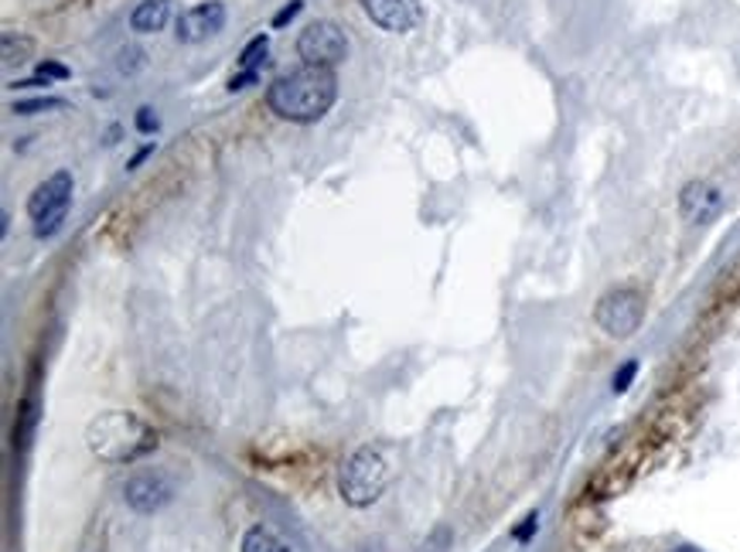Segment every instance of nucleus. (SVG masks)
Returning <instances> with one entry per match:
<instances>
[{
  "mask_svg": "<svg viewBox=\"0 0 740 552\" xmlns=\"http://www.w3.org/2000/svg\"><path fill=\"white\" fill-rule=\"evenodd\" d=\"M300 11H304V0H290V4H287V8H284L277 18H274V28H284V24H287V21H294Z\"/></svg>",
  "mask_w": 740,
  "mask_h": 552,
  "instance_id": "nucleus-18",
  "label": "nucleus"
},
{
  "mask_svg": "<svg viewBox=\"0 0 740 552\" xmlns=\"http://www.w3.org/2000/svg\"><path fill=\"white\" fill-rule=\"evenodd\" d=\"M137 130H140V134H154V130H158V116H154L150 106L137 109Z\"/></svg>",
  "mask_w": 740,
  "mask_h": 552,
  "instance_id": "nucleus-16",
  "label": "nucleus"
},
{
  "mask_svg": "<svg viewBox=\"0 0 740 552\" xmlns=\"http://www.w3.org/2000/svg\"><path fill=\"white\" fill-rule=\"evenodd\" d=\"M175 495V485L168 481L165 470H137V475L127 481L124 488V498L134 511L140 516H154V511H161Z\"/></svg>",
  "mask_w": 740,
  "mask_h": 552,
  "instance_id": "nucleus-7",
  "label": "nucleus"
},
{
  "mask_svg": "<svg viewBox=\"0 0 740 552\" xmlns=\"http://www.w3.org/2000/svg\"><path fill=\"white\" fill-rule=\"evenodd\" d=\"M243 552H290L274 532L266 529H250L246 539H243Z\"/></svg>",
  "mask_w": 740,
  "mask_h": 552,
  "instance_id": "nucleus-13",
  "label": "nucleus"
},
{
  "mask_svg": "<svg viewBox=\"0 0 740 552\" xmlns=\"http://www.w3.org/2000/svg\"><path fill=\"white\" fill-rule=\"evenodd\" d=\"M594 318L611 338H632L642 328L645 300L638 290H611L607 297H601Z\"/></svg>",
  "mask_w": 740,
  "mask_h": 552,
  "instance_id": "nucleus-6",
  "label": "nucleus"
},
{
  "mask_svg": "<svg viewBox=\"0 0 740 552\" xmlns=\"http://www.w3.org/2000/svg\"><path fill=\"white\" fill-rule=\"evenodd\" d=\"M266 49H269V38L266 34H256L253 42L243 49V55H240V68L243 72H260V65L266 59Z\"/></svg>",
  "mask_w": 740,
  "mask_h": 552,
  "instance_id": "nucleus-14",
  "label": "nucleus"
},
{
  "mask_svg": "<svg viewBox=\"0 0 740 552\" xmlns=\"http://www.w3.org/2000/svg\"><path fill=\"white\" fill-rule=\"evenodd\" d=\"M256 75H260V72H240V75H232V78H229V93H240V89L253 86V83H256Z\"/></svg>",
  "mask_w": 740,
  "mask_h": 552,
  "instance_id": "nucleus-20",
  "label": "nucleus"
},
{
  "mask_svg": "<svg viewBox=\"0 0 740 552\" xmlns=\"http://www.w3.org/2000/svg\"><path fill=\"white\" fill-rule=\"evenodd\" d=\"M372 24L393 34H406L423 21V0H359Z\"/></svg>",
  "mask_w": 740,
  "mask_h": 552,
  "instance_id": "nucleus-8",
  "label": "nucleus"
},
{
  "mask_svg": "<svg viewBox=\"0 0 740 552\" xmlns=\"http://www.w3.org/2000/svg\"><path fill=\"white\" fill-rule=\"evenodd\" d=\"M679 212L686 222L693 225H710L720 219L723 212V194L717 184L710 181H689L683 191H679Z\"/></svg>",
  "mask_w": 740,
  "mask_h": 552,
  "instance_id": "nucleus-9",
  "label": "nucleus"
},
{
  "mask_svg": "<svg viewBox=\"0 0 740 552\" xmlns=\"http://www.w3.org/2000/svg\"><path fill=\"white\" fill-rule=\"evenodd\" d=\"M65 99H28V103H14V113L31 116V113H45V109H62Z\"/></svg>",
  "mask_w": 740,
  "mask_h": 552,
  "instance_id": "nucleus-15",
  "label": "nucleus"
},
{
  "mask_svg": "<svg viewBox=\"0 0 740 552\" xmlns=\"http://www.w3.org/2000/svg\"><path fill=\"white\" fill-rule=\"evenodd\" d=\"M536 522H539V519H536V516H529V519H526V526H522V529H516V539H519V542H526V539L536 532Z\"/></svg>",
  "mask_w": 740,
  "mask_h": 552,
  "instance_id": "nucleus-21",
  "label": "nucleus"
},
{
  "mask_svg": "<svg viewBox=\"0 0 740 552\" xmlns=\"http://www.w3.org/2000/svg\"><path fill=\"white\" fill-rule=\"evenodd\" d=\"M68 205H72V174L68 171H55L52 178H45L34 188V194L28 199V215L34 222L38 240H52L68 215Z\"/></svg>",
  "mask_w": 740,
  "mask_h": 552,
  "instance_id": "nucleus-4",
  "label": "nucleus"
},
{
  "mask_svg": "<svg viewBox=\"0 0 740 552\" xmlns=\"http://www.w3.org/2000/svg\"><path fill=\"white\" fill-rule=\"evenodd\" d=\"M385 485H389V467L382 454L372 447L356 450L338 470V495L352 508H369L372 501H379Z\"/></svg>",
  "mask_w": 740,
  "mask_h": 552,
  "instance_id": "nucleus-3",
  "label": "nucleus"
},
{
  "mask_svg": "<svg viewBox=\"0 0 740 552\" xmlns=\"http://www.w3.org/2000/svg\"><path fill=\"white\" fill-rule=\"evenodd\" d=\"M31 52H34V42L28 34H14V31L4 34V65H24Z\"/></svg>",
  "mask_w": 740,
  "mask_h": 552,
  "instance_id": "nucleus-12",
  "label": "nucleus"
},
{
  "mask_svg": "<svg viewBox=\"0 0 740 552\" xmlns=\"http://www.w3.org/2000/svg\"><path fill=\"white\" fill-rule=\"evenodd\" d=\"M86 447L106 464H134L158 447V433L127 410H109L89 420Z\"/></svg>",
  "mask_w": 740,
  "mask_h": 552,
  "instance_id": "nucleus-2",
  "label": "nucleus"
},
{
  "mask_svg": "<svg viewBox=\"0 0 740 552\" xmlns=\"http://www.w3.org/2000/svg\"><path fill=\"white\" fill-rule=\"evenodd\" d=\"M635 375H638V362H628L625 369H621V372L614 375V392H625V389L632 385Z\"/></svg>",
  "mask_w": 740,
  "mask_h": 552,
  "instance_id": "nucleus-17",
  "label": "nucleus"
},
{
  "mask_svg": "<svg viewBox=\"0 0 740 552\" xmlns=\"http://www.w3.org/2000/svg\"><path fill=\"white\" fill-rule=\"evenodd\" d=\"M38 75L42 78H68V68L59 62H38Z\"/></svg>",
  "mask_w": 740,
  "mask_h": 552,
  "instance_id": "nucleus-19",
  "label": "nucleus"
},
{
  "mask_svg": "<svg viewBox=\"0 0 740 552\" xmlns=\"http://www.w3.org/2000/svg\"><path fill=\"white\" fill-rule=\"evenodd\" d=\"M297 55L304 65L335 68L348 59V38L335 21H310L297 38Z\"/></svg>",
  "mask_w": 740,
  "mask_h": 552,
  "instance_id": "nucleus-5",
  "label": "nucleus"
},
{
  "mask_svg": "<svg viewBox=\"0 0 740 552\" xmlns=\"http://www.w3.org/2000/svg\"><path fill=\"white\" fill-rule=\"evenodd\" d=\"M673 552H704V549H696V545H679V549H673Z\"/></svg>",
  "mask_w": 740,
  "mask_h": 552,
  "instance_id": "nucleus-22",
  "label": "nucleus"
},
{
  "mask_svg": "<svg viewBox=\"0 0 740 552\" xmlns=\"http://www.w3.org/2000/svg\"><path fill=\"white\" fill-rule=\"evenodd\" d=\"M335 99H338L335 68H321V65H300L274 78L266 89V106L274 109L281 120H290V124L321 120L335 106Z\"/></svg>",
  "mask_w": 740,
  "mask_h": 552,
  "instance_id": "nucleus-1",
  "label": "nucleus"
},
{
  "mask_svg": "<svg viewBox=\"0 0 740 552\" xmlns=\"http://www.w3.org/2000/svg\"><path fill=\"white\" fill-rule=\"evenodd\" d=\"M225 24V4H219V0H205V4H194L191 11H184L178 18V42L184 45H199L205 42V38H212L215 31H222Z\"/></svg>",
  "mask_w": 740,
  "mask_h": 552,
  "instance_id": "nucleus-10",
  "label": "nucleus"
},
{
  "mask_svg": "<svg viewBox=\"0 0 740 552\" xmlns=\"http://www.w3.org/2000/svg\"><path fill=\"white\" fill-rule=\"evenodd\" d=\"M171 18V0H140L130 14V28L137 34H154L161 31Z\"/></svg>",
  "mask_w": 740,
  "mask_h": 552,
  "instance_id": "nucleus-11",
  "label": "nucleus"
}]
</instances>
